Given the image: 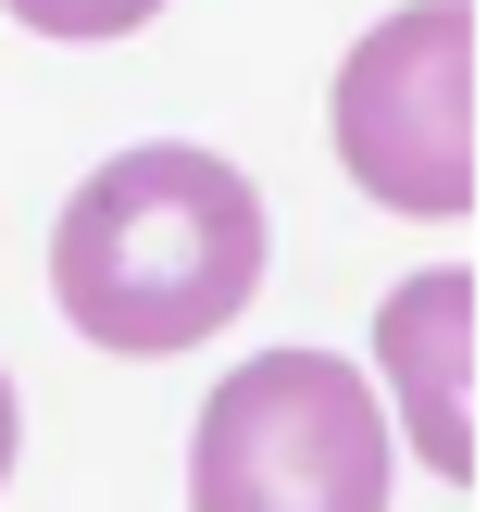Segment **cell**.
Masks as SVG:
<instances>
[{"mask_svg": "<svg viewBox=\"0 0 487 512\" xmlns=\"http://www.w3.org/2000/svg\"><path fill=\"white\" fill-rule=\"evenodd\" d=\"M338 163L388 213L475 200V13L463 0H413L338 63Z\"/></svg>", "mask_w": 487, "mask_h": 512, "instance_id": "3957f363", "label": "cell"}, {"mask_svg": "<svg viewBox=\"0 0 487 512\" xmlns=\"http://www.w3.org/2000/svg\"><path fill=\"white\" fill-rule=\"evenodd\" d=\"M463 325H475L463 275H413V288L375 313L388 388H400V413H413V463H438V475L475 463V438H463Z\"/></svg>", "mask_w": 487, "mask_h": 512, "instance_id": "277c9868", "label": "cell"}, {"mask_svg": "<svg viewBox=\"0 0 487 512\" xmlns=\"http://www.w3.org/2000/svg\"><path fill=\"white\" fill-rule=\"evenodd\" d=\"M0 475H13V375H0Z\"/></svg>", "mask_w": 487, "mask_h": 512, "instance_id": "8992f818", "label": "cell"}, {"mask_svg": "<svg viewBox=\"0 0 487 512\" xmlns=\"http://www.w3.org/2000/svg\"><path fill=\"white\" fill-rule=\"evenodd\" d=\"M13 25H38V38H138L163 0H0Z\"/></svg>", "mask_w": 487, "mask_h": 512, "instance_id": "5b68a950", "label": "cell"}, {"mask_svg": "<svg viewBox=\"0 0 487 512\" xmlns=\"http://www.w3.org/2000/svg\"><path fill=\"white\" fill-rule=\"evenodd\" d=\"M250 288H263V188L188 138L113 150L50 225V300L113 363L200 350L250 313Z\"/></svg>", "mask_w": 487, "mask_h": 512, "instance_id": "6da1fadb", "label": "cell"}, {"mask_svg": "<svg viewBox=\"0 0 487 512\" xmlns=\"http://www.w3.org/2000/svg\"><path fill=\"white\" fill-rule=\"evenodd\" d=\"M388 475V400L363 388V363H325V350L238 363L188 438V512H388Z\"/></svg>", "mask_w": 487, "mask_h": 512, "instance_id": "7a4b0ae2", "label": "cell"}]
</instances>
